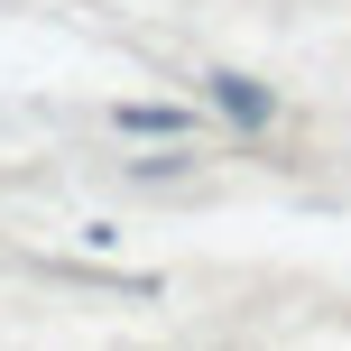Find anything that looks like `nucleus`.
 <instances>
[{"instance_id":"nucleus-2","label":"nucleus","mask_w":351,"mask_h":351,"mask_svg":"<svg viewBox=\"0 0 351 351\" xmlns=\"http://www.w3.org/2000/svg\"><path fill=\"white\" fill-rule=\"evenodd\" d=\"M111 121H121L130 139H167V148H185V139H194V111H185V102H121Z\"/></svg>"},{"instance_id":"nucleus-1","label":"nucleus","mask_w":351,"mask_h":351,"mask_svg":"<svg viewBox=\"0 0 351 351\" xmlns=\"http://www.w3.org/2000/svg\"><path fill=\"white\" fill-rule=\"evenodd\" d=\"M213 111H222V121H241V130H268V121H278V93H268V84H250V74H213Z\"/></svg>"}]
</instances>
